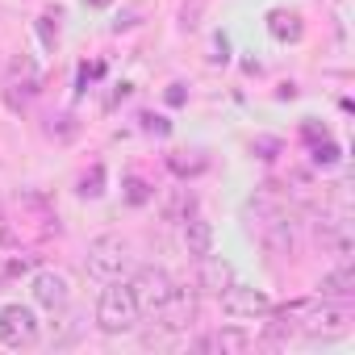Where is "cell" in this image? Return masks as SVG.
I'll return each instance as SVG.
<instances>
[{
  "label": "cell",
  "mask_w": 355,
  "mask_h": 355,
  "mask_svg": "<svg viewBox=\"0 0 355 355\" xmlns=\"http://www.w3.org/2000/svg\"><path fill=\"white\" fill-rule=\"evenodd\" d=\"M138 318H142V309L134 301V288L121 284V280H109V288L96 301V326L105 334H130L138 326Z\"/></svg>",
  "instance_id": "obj_1"
},
{
  "label": "cell",
  "mask_w": 355,
  "mask_h": 355,
  "mask_svg": "<svg viewBox=\"0 0 355 355\" xmlns=\"http://www.w3.org/2000/svg\"><path fill=\"white\" fill-rule=\"evenodd\" d=\"M84 268L92 280H121V272L130 268V243L121 234H101L88 243V255H84Z\"/></svg>",
  "instance_id": "obj_2"
},
{
  "label": "cell",
  "mask_w": 355,
  "mask_h": 355,
  "mask_svg": "<svg viewBox=\"0 0 355 355\" xmlns=\"http://www.w3.org/2000/svg\"><path fill=\"white\" fill-rule=\"evenodd\" d=\"M301 330H305L309 338L330 343V338H343V334L351 330V313H347L343 305H330V301H322V305H305V313H301Z\"/></svg>",
  "instance_id": "obj_3"
},
{
  "label": "cell",
  "mask_w": 355,
  "mask_h": 355,
  "mask_svg": "<svg viewBox=\"0 0 355 355\" xmlns=\"http://www.w3.org/2000/svg\"><path fill=\"white\" fill-rule=\"evenodd\" d=\"M130 288H134V301H138L142 313H159L171 301V293H175V284H171V276L163 268H138V276L130 280Z\"/></svg>",
  "instance_id": "obj_4"
},
{
  "label": "cell",
  "mask_w": 355,
  "mask_h": 355,
  "mask_svg": "<svg viewBox=\"0 0 355 355\" xmlns=\"http://www.w3.org/2000/svg\"><path fill=\"white\" fill-rule=\"evenodd\" d=\"M263 251L268 255H293V222L284 209H272V205H259V222H251Z\"/></svg>",
  "instance_id": "obj_5"
},
{
  "label": "cell",
  "mask_w": 355,
  "mask_h": 355,
  "mask_svg": "<svg viewBox=\"0 0 355 355\" xmlns=\"http://www.w3.org/2000/svg\"><path fill=\"white\" fill-rule=\"evenodd\" d=\"M0 343L5 347H34L38 343V318L30 305L13 301L0 309Z\"/></svg>",
  "instance_id": "obj_6"
},
{
  "label": "cell",
  "mask_w": 355,
  "mask_h": 355,
  "mask_svg": "<svg viewBox=\"0 0 355 355\" xmlns=\"http://www.w3.org/2000/svg\"><path fill=\"white\" fill-rule=\"evenodd\" d=\"M218 297H222V313L230 318H268L276 309L263 288H247V284H226Z\"/></svg>",
  "instance_id": "obj_7"
},
{
  "label": "cell",
  "mask_w": 355,
  "mask_h": 355,
  "mask_svg": "<svg viewBox=\"0 0 355 355\" xmlns=\"http://www.w3.org/2000/svg\"><path fill=\"white\" fill-rule=\"evenodd\" d=\"M30 293H34V305L51 309V313H63L67 301H71L67 276H59V272H38V276L30 280Z\"/></svg>",
  "instance_id": "obj_8"
},
{
  "label": "cell",
  "mask_w": 355,
  "mask_h": 355,
  "mask_svg": "<svg viewBox=\"0 0 355 355\" xmlns=\"http://www.w3.org/2000/svg\"><path fill=\"white\" fill-rule=\"evenodd\" d=\"M159 318H163L167 330H184V326H193V318H197V297L184 293V288H175L171 301L159 309Z\"/></svg>",
  "instance_id": "obj_9"
},
{
  "label": "cell",
  "mask_w": 355,
  "mask_h": 355,
  "mask_svg": "<svg viewBox=\"0 0 355 355\" xmlns=\"http://www.w3.org/2000/svg\"><path fill=\"white\" fill-rule=\"evenodd\" d=\"M184 247H189L193 259L214 255V226H209V218H201V214L184 218Z\"/></svg>",
  "instance_id": "obj_10"
},
{
  "label": "cell",
  "mask_w": 355,
  "mask_h": 355,
  "mask_svg": "<svg viewBox=\"0 0 355 355\" xmlns=\"http://www.w3.org/2000/svg\"><path fill=\"white\" fill-rule=\"evenodd\" d=\"M268 34H272L276 42H301V38H305V21H301V13H293V9H272V13H268Z\"/></svg>",
  "instance_id": "obj_11"
},
{
  "label": "cell",
  "mask_w": 355,
  "mask_h": 355,
  "mask_svg": "<svg viewBox=\"0 0 355 355\" xmlns=\"http://www.w3.org/2000/svg\"><path fill=\"white\" fill-rule=\"evenodd\" d=\"M318 288H322V301H351L355 297V272H351V263L326 272Z\"/></svg>",
  "instance_id": "obj_12"
},
{
  "label": "cell",
  "mask_w": 355,
  "mask_h": 355,
  "mask_svg": "<svg viewBox=\"0 0 355 355\" xmlns=\"http://www.w3.org/2000/svg\"><path fill=\"white\" fill-rule=\"evenodd\" d=\"M205 293H222L226 284H234V268L226 263V259H214V255H205L201 259V280H197Z\"/></svg>",
  "instance_id": "obj_13"
},
{
  "label": "cell",
  "mask_w": 355,
  "mask_h": 355,
  "mask_svg": "<svg viewBox=\"0 0 355 355\" xmlns=\"http://www.w3.org/2000/svg\"><path fill=\"white\" fill-rule=\"evenodd\" d=\"M201 347H205V351H226V355H239V351H247V347H251V334H247V330H239V326H226V330H218V334L201 338Z\"/></svg>",
  "instance_id": "obj_14"
},
{
  "label": "cell",
  "mask_w": 355,
  "mask_h": 355,
  "mask_svg": "<svg viewBox=\"0 0 355 355\" xmlns=\"http://www.w3.org/2000/svg\"><path fill=\"white\" fill-rule=\"evenodd\" d=\"M150 197H155V189L142 180V175H125V201L130 205H146Z\"/></svg>",
  "instance_id": "obj_15"
},
{
  "label": "cell",
  "mask_w": 355,
  "mask_h": 355,
  "mask_svg": "<svg viewBox=\"0 0 355 355\" xmlns=\"http://www.w3.org/2000/svg\"><path fill=\"white\" fill-rule=\"evenodd\" d=\"M101 193H105V167H101V163H92V171L80 180V197H92V201H96Z\"/></svg>",
  "instance_id": "obj_16"
},
{
  "label": "cell",
  "mask_w": 355,
  "mask_h": 355,
  "mask_svg": "<svg viewBox=\"0 0 355 355\" xmlns=\"http://www.w3.org/2000/svg\"><path fill=\"white\" fill-rule=\"evenodd\" d=\"M313 163H322V167H330V163H338V142H330V138H322V142L313 146Z\"/></svg>",
  "instance_id": "obj_17"
},
{
  "label": "cell",
  "mask_w": 355,
  "mask_h": 355,
  "mask_svg": "<svg viewBox=\"0 0 355 355\" xmlns=\"http://www.w3.org/2000/svg\"><path fill=\"white\" fill-rule=\"evenodd\" d=\"M51 21H55L51 13H46V17H38V34H42V42H46V46H55V42H59V26H51Z\"/></svg>",
  "instance_id": "obj_18"
},
{
  "label": "cell",
  "mask_w": 355,
  "mask_h": 355,
  "mask_svg": "<svg viewBox=\"0 0 355 355\" xmlns=\"http://www.w3.org/2000/svg\"><path fill=\"white\" fill-rule=\"evenodd\" d=\"M167 105H184V84H171L167 88Z\"/></svg>",
  "instance_id": "obj_19"
},
{
  "label": "cell",
  "mask_w": 355,
  "mask_h": 355,
  "mask_svg": "<svg viewBox=\"0 0 355 355\" xmlns=\"http://www.w3.org/2000/svg\"><path fill=\"white\" fill-rule=\"evenodd\" d=\"M88 5H109V0H88Z\"/></svg>",
  "instance_id": "obj_20"
}]
</instances>
